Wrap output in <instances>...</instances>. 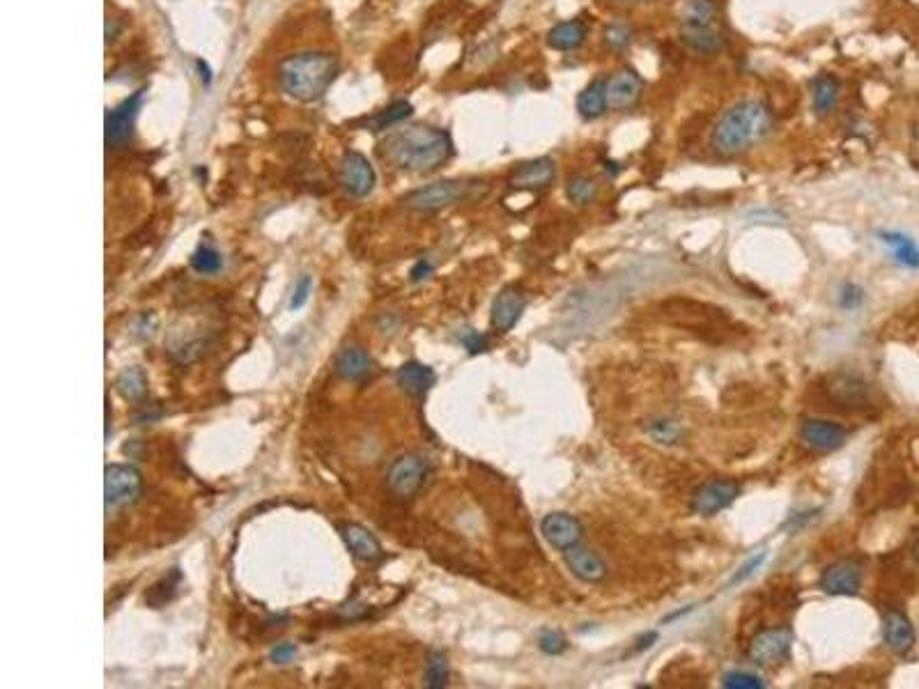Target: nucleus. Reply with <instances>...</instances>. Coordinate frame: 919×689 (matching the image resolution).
Instances as JSON below:
<instances>
[{
    "label": "nucleus",
    "instance_id": "obj_1",
    "mask_svg": "<svg viewBox=\"0 0 919 689\" xmlns=\"http://www.w3.org/2000/svg\"><path fill=\"white\" fill-rule=\"evenodd\" d=\"M379 154L395 168L412 173H432L453 154L451 134L430 125H409L393 129L379 143Z\"/></svg>",
    "mask_w": 919,
    "mask_h": 689
},
{
    "label": "nucleus",
    "instance_id": "obj_2",
    "mask_svg": "<svg viewBox=\"0 0 919 689\" xmlns=\"http://www.w3.org/2000/svg\"><path fill=\"white\" fill-rule=\"evenodd\" d=\"M339 58L329 51H301L283 58L276 81L283 95L300 104H313L327 95L339 76Z\"/></svg>",
    "mask_w": 919,
    "mask_h": 689
},
{
    "label": "nucleus",
    "instance_id": "obj_3",
    "mask_svg": "<svg viewBox=\"0 0 919 689\" xmlns=\"http://www.w3.org/2000/svg\"><path fill=\"white\" fill-rule=\"evenodd\" d=\"M770 125L773 118L766 104L759 99H743L717 120L711 131V147L722 157H734L761 141L770 131Z\"/></svg>",
    "mask_w": 919,
    "mask_h": 689
},
{
    "label": "nucleus",
    "instance_id": "obj_4",
    "mask_svg": "<svg viewBox=\"0 0 919 689\" xmlns=\"http://www.w3.org/2000/svg\"><path fill=\"white\" fill-rule=\"evenodd\" d=\"M717 0H689L681 19V37L694 51L713 53L722 46V30L717 28Z\"/></svg>",
    "mask_w": 919,
    "mask_h": 689
},
{
    "label": "nucleus",
    "instance_id": "obj_5",
    "mask_svg": "<svg viewBox=\"0 0 919 689\" xmlns=\"http://www.w3.org/2000/svg\"><path fill=\"white\" fill-rule=\"evenodd\" d=\"M469 187L471 184H467L464 180H440L412 191L402 203L409 209H417V212H440L448 205L460 203L469 193Z\"/></svg>",
    "mask_w": 919,
    "mask_h": 689
},
{
    "label": "nucleus",
    "instance_id": "obj_6",
    "mask_svg": "<svg viewBox=\"0 0 919 689\" xmlns=\"http://www.w3.org/2000/svg\"><path fill=\"white\" fill-rule=\"evenodd\" d=\"M740 497V485L731 478H713L701 483L689 497V510L701 517H713L720 510L728 508Z\"/></svg>",
    "mask_w": 919,
    "mask_h": 689
},
{
    "label": "nucleus",
    "instance_id": "obj_7",
    "mask_svg": "<svg viewBox=\"0 0 919 689\" xmlns=\"http://www.w3.org/2000/svg\"><path fill=\"white\" fill-rule=\"evenodd\" d=\"M425 476H428V462L425 458L417 455V453H407L395 458L393 464L389 467V474H386V485L393 492L395 497H414L421 485L425 483Z\"/></svg>",
    "mask_w": 919,
    "mask_h": 689
},
{
    "label": "nucleus",
    "instance_id": "obj_8",
    "mask_svg": "<svg viewBox=\"0 0 919 689\" xmlns=\"http://www.w3.org/2000/svg\"><path fill=\"white\" fill-rule=\"evenodd\" d=\"M339 182L352 198H366L378 184V173L362 152H345L339 164Z\"/></svg>",
    "mask_w": 919,
    "mask_h": 689
},
{
    "label": "nucleus",
    "instance_id": "obj_9",
    "mask_svg": "<svg viewBox=\"0 0 919 689\" xmlns=\"http://www.w3.org/2000/svg\"><path fill=\"white\" fill-rule=\"evenodd\" d=\"M143 478L131 464H108L104 474V497L108 508H122L141 494Z\"/></svg>",
    "mask_w": 919,
    "mask_h": 689
},
{
    "label": "nucleus",
    "instance_id": "obj_10",
    "mask_svg": "<svg viewBox=\"0 0 919 689\" xmlns=\"http://www.w3.org/2000/svg\"><path fill=\"white\" fill-rule=\"evenodd\" d=\"M793 646V632L789 627H767L752 639L747 655L759 667H775L784 662Z\"/></svg>",
    "mask_w": 919,
    "mask_h": 689
},
{
    "label": "nucleus",
    "instance_id": "obj_11",
    "mask_svg": "<svg viewBox=\"0 0 919 689\" xmlns=\"http://www.w3.org/2000/svg\"><path fill=\"white\" fill-rule=\"evenodd\" d=\"M848 439V430L825 418H806L800 425L802 446L814 453H835Z\"/></svg>",
    "mask_w": 919,
    "mask_h": 689
},
{
    "label": "nucleus",
    "instance_id": "obj_12",
    "mask_svg": "<svg viewBox=\"0 0 919 689\" xmlns=\"http://www.w3.org/2000/svg\"><path fill=\"white\" fill-rule=\"evenodd\" d=\"M143 95H145V90H136L134 95L127 97V99L120 102L113 111H108L106 113L108 147H122L131 141L136 118H138V111H141Z\"/></svg>",
    "mask_w": 919,
    "mask_h": 689
},
{
    "label": "nucleus",
    "instance_id": "obj_13",
    "mask_svg": "<svg viewBox=\"0 0 919 689\" xmlns=\"http://www.w3.org/2000/svg\"><path fill=\"white\" fill-rule=\"evenodd\" d=\"M818 588L828 595H858L862 588V565L853 559H841L828 565L818 579Z\"/></svg>",
    "mask_w": 919,
    "mask_h": 689
},
{
    "label": "nucleus",
    "instance_id": "obj_14",
    "mask_svg": "<svg viewBox=\"0 0 919 689\" xmlns=\"http://www.w3.org/2000/svg\"><path fill=\"white\" fill-rule=\"evenodd\" d=\"M643 90V81L635 69L623 67L614 72L610 79L604 81V97H607V108L611 111H627L639 102Z\"/></svg>",
    "mask_w": 919,
    "mask_h": 689
},
{
    "label": "nucleus",
    "instance_id": "obj_15",
    "mask_svg": "<svg viewBox=\"0 0 919 689\" xmlns=\"http://www.w3.org/2000/svg\"><path fill=\"white\" fill-rule=\"evenodd\" d=\"M541 533L558 552H564V549L584 540V526H581V522L577 520L575 515L570 513L545 515L541 520Z\"/></svg>",
    "mask_w": 919,
    "mask_h": 689
},
{
    "label": "nucleus",
    "instance_id": "obj_16",
    "mask_svg": "<svg viewBox=\"0 0 919 689\" xmlns=\"http://www.w3.org/2000/svg\"><path fill=\"white\" fill-rule=\"evenodd\" d=\"M564 561L568 570L587 584H598L607 577V563L596 549L587 547L584 543H577L572 547L564 549Z\"/></svg>",
    "mask_w": 919,
    "mask_h": 689
},
{
    "label": "nucleus",
    "instance_id": "obj_17",
    "mask_svg": "<svg viewBox=\"0 0 919 689\" xmlns=\"http://www.w3.org/2000/svg\"><path fill=\"white\" fill-rule=\"evenodd\" d=\"M526 308V297L518 288H503L496 294L495 304H492V327L499 334H508Z\"/></svg>",
    "mask_w": 919,
    "mask_h": 689
},
{
    "label": "nucleus",
    "instance_id": "obj_18",
    "mask_svg": "<svg viewBox=\"0 0 919 689\" xmlns=\"http://www.w3.org/2000/svg\"><path fill=\"white\" fill-rule=\"evenodd\" d=\"M554 161L549 157L533 159V161H526V164L518 166L510 177V187L518 189V191H533V189H545L548 184H552L554 180Z\"/></svg>",
    "mask_w": 919,
    "mask_h": 689
},
{
    "label": "nucleus",
    "instance_id": "obj_19",
    "mask_svg": "<svg viewBox=\"0 0 919 689\" xmlns=\"http://www.w3.org/2000/svg\"><path fill=\"white\" fill-rule=\"evenodd\" d=\"M883 639H885L887 648L903 655L908 653L915 644V630L913 623L908 621V616L903 611L890 609L883 618Z\"/></svg>",
    "mask_w": 919,
    "mask_h": 689
},
{
    "label": "nucleus",
    "instance_id": "obj_20",
    "mask_svg": "<svg viewBox=\"0 0 919 689\" xmlns=\"http://www.w3.org/2000/svg\"><path fill=\"white\" fill-rule=\"evenodd\" d=\"M339 531H340V538L345 540V545H347V549H350V552L354 554L359 561L372 563V561L382 559V545H379L378 538L368 531L366 526L340 524Z\"/></svg>",
    "mask_w": 919,
    "mask_h": 689
},
{
    "label": "nucleus",
    "instance_id": "obj_21",
    "mask_svg": "<svg viewBox=\"0 0 919 689\" xmlns=\"http://www.w3.org/2000/svg\"><path fill=\"white\" fill-rule=\"evenodd\" d=\"M437 382V375L430 366L418 361H407L395 370V384L409 396H425Z\"/></svg>",
    "mask_w": 919,
    "mask_h": 689
},
{
    "label": "nucleus",
    "instance_id": "obj_22",
    "mask_svg": "<svg viewBox=\"0 0 919 689\" xmlns=\"http://www.w3.org/2000/svg\"><path fill=\"white\" fill-rule=\"evenodd\" d=\"M372 359L362 347H345L336 356V373L343 379H362L370 373Z\"/></svg>",
    "mask_w": 919,
    "mask_h": 689
},
{
    "label": "nucleus",
    "instance_id": "obj_23",
    "mask_svg": "<svg viewBox=\"0 0 919 689\" xmlns=\"http://www.w3.org/2000/svg\"><path fill=\"white\" fill-rule=\"evenodd\" d=\"M587 37V28L584 23L572 19V21H561L557 23L552 30L548 33V44L557 51H575L580 49L581 42Z\"/></svg>",
    "mask_w": 919,
    "mask_h": 689
},
{
    "label": "nucleus",
    "instance_id": "obj_24",
    "mask_svg": "<svg viewBox=\"0 0 919 689\" xmlns=\"http://www.w3.org/2000/svg\"><path fill=\"white\" fill-rule=\"evenodd\" d=\"M880 242L890 246L894 260L903 267L917 269L919 267V246L903 232H880Z\"/></svg>",
    "mask_w": 919,
    "mask_h": 689
},
{
    "label": "nucleus",
    "instance_id": "obj_25",
    "mask_svg": "<svg viewBox=\"0 0 919 689\" xmlns=\"http://www.w3.org/2000/svg\"><path fill=\"white\" fill-rule=\"evenodd\" d=\"M839 99V81L832 74H821L812 83V104L818 115L829 113Z\"/></svg>",
    "mask_w": 919,
    "mask_h": 689
},
{
    "label": "nucleus",
    "instance_id": "obj_26",
    "mask_svg": "<svg viewBox=\"0 0 919 689\" xmlns=\"http://www.w3.org/2000/svg\"><path fill=\"white\" fill-rule=\"evenodd\" d=\"M577 111L584 120H598L607 111V97H604L603 81H593L577 97Z\"/></svg>",
    "mask_w": 919,
    "mask_h": 689
},
{
    "label": "nucleus",
    "instance_id": "obj_27",
    "mask_svg": "<svg viewBox=\"0 0 919 689\" xmlns=\"http://www.w3.org/2000/svg\"><path fill=\"white\" fill-rule=\"evenodd\" d=\"M115 389H118V393L124 398V400H131V402L143 400L147 393V377H145V373H143V368H138V366L124 368L122 373L118 375V379H115Z\"/></svg>",
    "mask_w": 919,
    "mask_h": 689
},
{
    "label": "nucleus",
    "instance_id": "obj_28",
    "mask_svg": "<svg viewBox=\"0 0 919 689\" xmlns=\"http://www.w3.org/2000/svg\"><path fill=\"white\" fill-rule=\"evenodd\" d=\"M189 265L196 274H203V276H214L223 269V255L216 249L214 244H200L196 251L189 258Z\"/></svg>",
    "mask_w": 919,
    "mask_h": 689
},
{
    "label": "nucleus",
    "instance_id": "obj_29",
    "mask_svg": "<svg viewBox=\"0 0 919 689\" xmlns=\"http://www.w3.org/2000/svg\"><path fill=\"white\" fill-rule=\"evenodd\" d=\"M409 115H412V104L395 102V104H391L389 108H384L382 113L372 115L366 125L370 127L372 131H384V129H391V127H395V125H401L402 120H407Z\"/></svg>",
    "mask_w": 919,
    "mask_h": 689
},
{
    "label": "nucleus",
    "instance_id": "obj_30",
    "mask_svg": "<svg viewBox=\"0 0 919 689\" xmlns=\"http://www.w3.org/2000/svg\"><path fill=\"white\" fill-rule=\"evenodd\" d=\"M448 660L441 650H434L430 653L428 664H425V687L428 689H441L448 685Z\"/></svg>",
    "mask_w": 919,
    "mask_h": 689
},
{
    "label": "nucleus",
    "instance_id": "obj_31",
    "mask_svg": "<svg viewBox=\"0 0 919 689\" xmlns=\"http://www.w3.org/2000/svg\"><path fill=\"white\" fill-rule=\"evenodd\" d=\"M596 193H598V184L587 175H572L565 184V196H568L570 203L587 205L596 198Z\"/></svg>",
    "mask_w": 919,
    "mask_h": 689
},
{
    "label": "nucleus",
    "instance_id": "obj_32",
    "mask_svg": "<svg viewBox=\"0 0 919 689\" xmlns=\"http://www.w3.org/2000/svg\"><path fill=\"white\" fill-rule=\"evenodd\" d=\"M649 435L658 444H676L678 437H681V425L674 418H658L649 425Z\"/></svg>",
    "mask_w": 919,
    "mask_h": 689
},
{
    "label": "nucleus",
    "instance_id": "obj_33",
    "mask_svg": "<svg viewBox=\"0 0 919 689\" xmlns=\"http://www.w3.org/2000/svg\"><path fill=\"white\" fill-rule=\"evenodd\" d=\"M538 648H541L545 655H564L565 650H568V639H565L564 632H558V630H542V632L538 634Z\"/></svg>",
    "mask_w": 919,
    "mask_h": 689
},
{
    "label": "nucleus",
    "instance_id": "obj_34",
    "mask_svg": "<svg viewBox=\"0 0 919 689\" xmlns=\"http://www.w3.org/2000/svg\"><path fill=\"white\" fill-rule=\"evenodd\" d=\"M722 685L727 689H761L766 687L763 678L750 671H728L724 673Z\"/></svg>",
    "mask_w": 919,
    "mask_h": 689
},
{
    "label": "nucleus",
    "instance_id": "obj_35",
    "mask_svg": "<svg viewBox=\"0 0 919 689\" xmlns=\"http://www.w3.org/2000/svg\"><path fill=\"white\" fill-rule=\"evenodd\" d=\"M630 40L632 33L626 23H610V26L603 30V42L610 46V49H614V51L626 49V46L630 44Z\"/></svg>",
    "mask_w": 919,
    "mask_h": 689
},
{
    "label": "nucleus",
    "instance_id": "obj_36",
    "mask_svg": "<svg viewBox=\"0 0 919 689\" xmlns=\"http://www.w3.org/2000/svg\"><path fill=\"white\" fill-rule=\"evenodd\" d=\"M310 292H313V278H310L308 274H304V276H300V281L294 283L290 311H300V308H304L310 299Z\"/></svg>",
    "mask_w": 919,
    "mask_h": 689
},
{
    "label": "nucleus",
    "instance_id": "obj_37",
    "mask_svg": "<svg viewBox=\"0 0 919 689\" xmlns=\"http://www.w3.org/2000/svg\"><path fill=\"white\" fill-rule=\"evenodd\" d=\"M766 559H767V552H761V554H756V556H752V559L747 561V563H744V565H740L738 572H736V575L731 577V582H728V588L738 586V584L747 582V579H750V577L754 575V572L759 570V568H761L763 563H766Z\"/></svg>",
    "mask_w": 919,
    "mask_h": 689
},
{
    "label": "nucleus",
    "instance_id": "obj_38",
    "mask_svg": "<svg viewBox=\"0 0 919 689\" xmlns=\"http://www.w3.org/2000/svg\"><path fill=\"white\" fill-rule=\"evenodd\" d=\"M862 301H864V292L858 288V285H853V283H846V285L841 288V292H839V306H841V308H846V311H853V308H858V306L862 304Z\"/></svg>",
    "mask_w": 919,
    "mask_h": 689
},
{
    "label": "nucleus",
    "instance_id": "obj_39",
    "mask_svg": "<svg viewBox=\"0 0 919 689\" xmlns=\"http://www.w3.org/2000/svg\"><path fill=\"white\" fill-rule=\"evenodd\" d=\"M463 344L469 350V354H480V352L487 350V338L474 329H467L463 336H460Z\"/></svg>",
    "mask_w": 919,
    "mask_h": 689
},
{
    "label": "nucleus",
    "instance_id": "obj_40",
    "mask_svg": "<svg viewBox=\"0 0 919 689\" xmlns=\"http://www.w3.org/2000/svg\"><path fill=\"white\" fill-rule=\"evenodd\" d=\"M294 655H297V646H294V644H278L276 648H271L269 660L274 662V664H288L290 660H294Z\"/></svg>",
    "mask_w": 919,
    "mask_h": 689
},
{
    "label": "nucleus",
    "instance_id": "obj_41",
    "mask_svg": "<svg viewBox=\"0 0 919 689\" xmlns=\"http://www.w3.org/2000/svg\"><path fill=\"white\" fill-rule=\"evenodd\" d=\"M430 274H432V262H430L428 258H421V260L412 267V272H409V281L421 283V281H425Z\"/></svg>",
    "mask_w": 919,
    "mask_h": 689
},
{
    "label": "nucleus",
    "instance_id": "obj_42",
    "mask_svg": "<svg viewBox=\"0 0 919 689\" xmlns=\"http://www.w3.org/2000/svg\"><path fill=\"white\" fill-rule=\"evenodd\" d=\"M655 641H658V632H655V630H650V632H643L642 637H639L637 641H635V644H637V646L632 648V655H637V653H643V650L653 648Z\"/></svg>",
    "mask_w": 919,
    "mask_h": 689
},
{
    "label": "nucleus",
    "instance_id": "obj_43",
    "mask_svg": "<svg viewBox=\"0 0 919 689\" xmlns=\"http://www.w3.org/2000/svg\"><path fill=\"white\" fill-rule=\"evenodd\" d=\"M623 3H649V0H623Z\"/></svg>",
    "mask_w": 919,
    "mask_h": 689
}]
</instances>
